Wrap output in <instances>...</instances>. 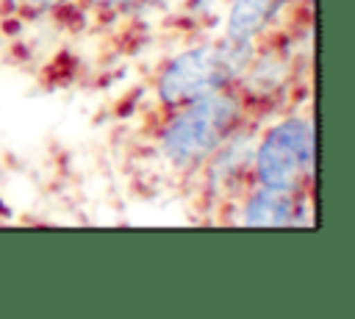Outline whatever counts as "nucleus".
<instances>
[{
	"label": "nucleus",
	"mask_w": 355,
	"mask_h": 319,
	"mask_svg": "<svg viewBox=\"0 0 355 319\" xmlns=\"http://www.w3.org/2000/svg\"><path fill=\"white\" fill-rule=\"evenodd\" d=\"M250 119L258 117L247 108L239 86L233 83L169 108L155 128V150L169 169L194 175Z\"/></svg>",
	"instance_id": "1"
},
{
	"label": "nucleus",
	"mask_w": 355,
	"mask_h": 319,
	"mask_svg": "<svg viewBox=\"0 0 355 319\" xmlns=\"http://www.w3.org/2000/svg\"><path fill=\"white\" fill-rule=\"evenodd\" d=\"M252 50H255V42H244L233 36H222V39L180 50L155 75L153 92L158 105L169 111L202 94H211L216 89L233 86L241 78Z\"/></svg>",
	"instance_id": "2"
},
{
	"label": "nucleus",
	"mask_w": 355,
	"mask_h": 319,
	"mask_svg": "<svg viewBox=\"0 0 355 319\" xmlns=\"http://www.w3.org/2000/svg\"><path fill=\"white\" fill-rule=\"evenodd\" d=\"M252 180L258 186L311 191L313 122L300 114L266 125L252 144Z\"/></svg>",
	"instance_id": "3"
},
{
	"label": "nucleus",
	"mask_w": 355,
	"mask_h": 319,
	"mask_svg": "<svg viewBox=\"0 0 355 319\" xmlns=\"http://www.w3.org/2000/svg\"><path fill=\"white\" fill-rule=\"evenodd\" d=\"M252 144H255V130L247 122L194 172L202 178L208 200L239 202L241 194L255 183L252 180Z\"/></svg>",
	"instance_id": "4"
},
{
	"label": "nucleus",
	"mask_w": 355,
	"mask_h": 319,
	"mask_svg": "<svg viewBox=\"0 0 355 319\" xmlns=\"http://www.w3.org/2000/svg\"><path fill=\"white\" fill-rule=\"evenodd\" d=\"M311 191L272 189L252 183L239 200V225L247 227H294L308 222Z\"/></svg>",
	"instance_id": "5"
},
{
	"label": "nucleus",
	"mask_w": 355,
	"mask_h": 319,
	"mask_svg": "<svg viewBox=\"0 0 355 319\" xmlns=\"http://www.w3.org/2000/svg\"><path fill=\"white\" fill-rule=\"evenodd\" d=\"M288 6L291 0H230L225 17V36L255 42L266 36V31Z\"/></svg>",
	"instance_id": "6"
},
{
	"label": "nucleus",
	"mask_w": 355,
	"mask_h": 319,
	"mask_svg": "<svg viewBox=\"0 0 355 319\" xmlns=\"http://www.w3.org/2000/svg\"><path fill=\"white\" fill-rule=\"evenodd\" d=\"M89 8H94V11H128V8H136V6H141V3H147V0H83Z\"/></svg>",
	"instance_id": "7"
}]
</instances>
